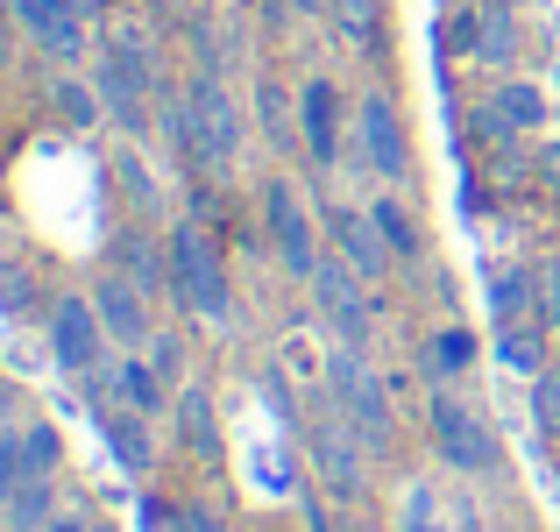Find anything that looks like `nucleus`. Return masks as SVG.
<instances>
[{
  "label": "nucleus",
  "mask_w": 560,
  "mask_h": 532,
  "mask_svg": "<svg viewBox=\"0 0 560 532\" xmlns=\"http://www.w3.org/2000/svg\"><path fill=\"white\" fill-rule=\"evenodd\" d=\"M93 85H100V100H107V122H121L128 136H142L150 114H156V100H164V50L150 43V28L114 22Z\"/></svg>",
  "instance_id": "nucleus-1"
},
{
  "label": "nucleus",
  "mask_w": 560,
  "mask_h": 532,
  "mask_svg": "<svg viewBox=\"0 0 560 532\" xmlns=\"http://www.w3.org/2000/svg\"><path fill=\"white\" fill-rule=\"evenodd\" d=\"M171 299L206 327H234V270L199 213L171 228Z\"/></svg>",
  "instance_id": "nucleus-2"
},
{
  "label": "nucleus",
  "mask_w": 560,
  "mask_h": 532,
  "mask_svg": "<svg viewBox=\"0 0 560 532\" xmlns=\"http://www.w3.org/2000/svg\"><path fill=\"white\" fill-rule=\"evenodd\" d=\"M185 100H191V142H199L191 185H213V177H228V171H234V157H242V142H248V114H242V100H234V85L220 79V71H191Z\"/></svg>",
  "instance_id": "nucleus-3"
},
{
  "label": "nucleus",
  "mask_w": 560,
  "mask_h": 532,
  "mask_svg": "<svg viewBox=\"0 0 560 532\" xmlns=\"http://www.w3.org/2000/svg\"><path fill=\"white\" fill-rule=\"evenodd\" d=\"M327 391H334V412L355 426L362 448H370L376 462H383V454L397 448V412H390V383H383L376 369L362 362V348H348V342H341V348L327 355Z\"/></svg>",
  "instance_id": "nucleus-4"
},
{
  "label": "nucleus",
  "mask_w": 560,
  "mask_h": 532,
  "mask_svg": "<svg viewBox=\"0 0 560 532\" xmlns=\"http://www.w3.org/2000/svg\"><path fill=\"white\" fill-rule=\"evenodd\" d=\"M425 426H433V454L447 469H462V476H490V469H497V433H490V419H482L462 391L433 383V397H425Z\"/></svg>",
  "instance_id": "nucleus-5"
},
{
  "label": "nucleus",
  "mask_w": 560,
  "mask_h": 532,
  "mask_svg": "<svg viewBox=\"0 0 560 532\" xmlns=\"http://www.w3.org/2000/svg\"><path fill=\"white\" fill-rule=\"evenodd\" d=\"M305 291H313V313L334 327V342H348V348H370L376 342V285L355 270V263L327 256Z\"/></svg>",
  "instance_id": "nucleus-6"
},
{
  "label": "nucleus",
  "mask_w": 560,
  "mask_h": 532,
  "mask_svg": "<svg viewBox=\"0 0 560 532\" xmlns=\"http://www.w3.org/2000/svg\"><path fill=\"white\" fill-rule=\"evenodd\" d=\"M262 234H270L277 263H284L299 285H313L327 248H319V220H313V206H305V192L291 185V177H270V185H262Z\"/></svg>",
  "instance_id": "nucleus-7"
},
{
  "label": "nucleus",
  "mask_w": 560,
  "mask_h": 532,
  "mask_svg": "<svg viewBox=\"0 0 560 532\" xmlns=\"http://www.w3.org/2000/svg\"><path fill=\"white\" fill-rule=\"evenodd\" d=\"M50 362L65 369V377H93V369H107V320H100L93 291H65V299H50Z\"/></svg>",
  "instance_id": "nucleus-8"
},
{
  "label": "nucleus",
  "mask_w": 560,
  "mask_h": 532,
  "mask_svg": "<svg viewBox=\"0 0 560 532\" xmlns=\"http://www.w3.org/2000/svg\"><path fill=\"white\" fill-rule=\"evenodd\" d=\"M305 454H313V476H319V490L327 497H362L370 490V462L376 454L362 448V433L341 419V412H327V419H313L305 426Z\"/></svg>",
  "instance_id": "nucleus-9"
},
{
  "label": "nucleus",
  "mask_w": 560,
  "mask_h": 532,
  "mask_svg": "<svg viewBox=\"0 0 560 532\" xmlns=\"http://www.w3.org/2000/svg\"><path fill=\"white\" fill-rule=\"evenodd\" d=\"M355 157L383 185H411V136H405V114H397V100L383 85H370L355 100Z\"/></svg>",
  "instance_id": "nucleus-10"
},
{
  "label": "nucleus",
  "mask_w": 560,
  "mask_h": 532,
  "mask_svg": "<svg viewBox=\"0 0 560 532\" xmlns=\"http://www.w3.org/2000/svg\"><path fill=\"white\" fill-rule=\"evenodd\" d=\"M8 8H14V22L36 36V50L57 57V65H79V57L93 50V22L71 14L65 0H8Z\"/></svg>",
  "instance_id": "nucleus-11"
},
{
  "label": "nucleus",
  "mask_w": 560,
  "mask_h": 532,
  "mask_svg": "<svg viewBox=\"0 0 560 532\" xmlns=\"http://www.w3.org/2000/svg\"><path fill=\"white\" fill-rule=\"evenodd\" d=\"M327 242H334V256L355 263L370 285H383V277L397 270V256H390V242H383V228L370 220V206H327Z\"/></svg>",
  "instance_id": "nucleus-12"
},
{
  "label": "nucleus",
  "mask_w": 560,
  "mask_h": 532,
  "mask_svg": "<svg viewBox=\"0 0 560 532\" xmlns=\"http://www.w3.org/2000/svg\"><path fill=\"white\" fill-rule=\"evenodd\" d=\"M341 114H348V100H341L334 79H305L299 85V136H305V157H313L319 171L341 164Z\"/></svg>",
  "instance_id": "nucleus-13"
},
{
  "label": "nucleus",
  "mask_w": 560,
  "mask_h": 532,
  "mask_svg": "<svg viewBox=\"0 0 560 532\" xmlns=\"http://www.w3.org/2000/svg\"><path fill=\"white\" fill-rule=\"evenodd\" d=\"M93 305H100V320H107V334L121 348H150L156 320H150V291H142V285H128L121 270H107L93 285Z\"/></svg>",
  "instance_id": "nucleus-14"
},
{
  "label": "nucleus",
  "mask_w": 560,
  "mask_h": 532,
  "mask_svg": "<svg viewBox=\"0 0 560 532\" xmlns=\"http://www.w3.org/2000/svg\"><path fill=\"white\" fill-rule=\"evenodd\" d=\"M114 270L128 285H142L150 299L171 291V234H150V228H121L114 234Z\"/></svg>",
  "instance_id": "nucleus-15"
},
{
  "label": "nucleus",
  "mask_w": 560,
  "mask_h": 532,
  "mask_svg": "<svg viewBox=\"0 0 560 532\" xmlns=\"http://www.w3.org/2000/svg\"><path fill=\"white\" fill-rule=\"evenodd\" d=\"M539 122H547V93H539V85H525V79L518 85H497L490 107L476 114V128L490 142H518V136H533Z\"/></svg>",
  "instance_id": "nucleus-16"
},
{
  "label": "nucleus",
  "mask_w": 560,
  "mask_h": 532,
  "mask_svg": "<svg viewBox=\"0 0 560 532\" xmlns=\"http://www.w3.org/2000/svg\"><path fill=\"white\" fill-rule=\"evenodd\" d=\"M114 397H121L128 412H142V419H156L164 405H178V391H171V383L156 377V362L136 355V348H121V362H114Z\"/></svg>",
  "instance_id": "nucleus-17"
},
{
  "label": "nucleus",
  "mask_w": 560,
  "mask_h": 532,
  "mask_svg": "<svg viewBox=\"0 0 560 532\" xmlns=\"http://www.w3.org/2000/svg\"><path fill=\"white\" fill-rule=\"evenodd\" d=\"M100 426H107V448H114V462L128 469V476H150L156 469V433H150V419L142 412H114V405H100Z\"/></svg>",
  "instance_id": "nucleus-18"
},
{
  "label": "nucleus",
  "mask_w": 560,
  "mask_h": 532,
  "mask_svg": "<svg viewBox=\"0 0 560 532\" xmlns=\"http://www.w3.org/2000/svg\"><path fill=\"white\" fill-rule=\"evenodd\" d=\"M327 22L348 50L383 57V28H390V0H327Z\"/></svg>",
  "instance_id": "nucleus-19"
},
{
  "label": "nucleus",
  "mask_w": 560,
  "mask_h": 532,
  "mask_svg": "<svg viewBox=\"0 0 560 532\" xmlns=\"http://www.w3.org/2000/svg\"><path fill=\"white\" fill-rule=\"evenodd\" d=\"M178 440L199 462H220V412L206 383H178Z\"/></svg>",
  "instance_id": "nucleus-20"
},
{
  "label": "nucleus",
  "mask_w": 560,
  "mask_h": 532,
  "mask_svg": "<svg viewBox=\"0 0 560 532\" xmlns=\"http://www.w3.org/2000/svg\"><path fill=\"white\" fill-rule=\"evenodd\" d=\"M533 305H539V270H533V263H504V270H490V313H497V327L533 320Z\"/></svg>",
  "instance_id": "nucleus-21"
},
{
  "label": "nucleus",
  "mask_w": 560,
  "mask_h": 532,
  "mask_svg": "<svg viewBox=\"0 0 560 532\" xmlns=\"http://www.w3.org/2000/svg\"><path fill=\"white\" fill-rule=\"evenodd\" d=\"M370 220L383 228V242H390V256H397V263H419V256H425V220L411 213V199L383 192V199L370 206Z\"/></svg>",
  "instance_id": "nucleus-22"
},
{
  "label": "nucleus",
  "mask_w": 560,
  "mask_h": 532,
  "mask_svg": "<svg viewBox=\"0 0 560 532\" xmlns=\"http://www.w3.org/2000/svg\"><path fill=\"white\" fill-rule=\"evenodd\" d=\"M476 57L497 65V71L518 57V14H511L504 0H482V8H476Z\"/></svg>",
  "instance_id": "nucleus-23"
},
{
  "label": "nucleus",
  "mask_w": 560,
  "mask_h": 532,
  "mask_svg": "<svg viewBox=\"0 0 560 532\" xmlns=\"http://www.w3.org/2000/svg\"><path fill=\"white\" fill-rule=\"evenodd\" d=\"M256 122H262V136H270V150H284V157H291V142H305L299 136V100L277 79H256Z\"/></svg>",
  "instance_id": "nucleus-24"
},
{
  "label": "nucleus",
  "mask_w": 560,
  "mask_h": 532,
  "mask_svg": "<svg viewBox=\"0 0 560 532\" xmlns=\"http://www.w3.org/2000/svg\"><path fill=\"white\" fill-rule=\"evenodd\" d=\"M476 334L468 327H440L433 342H425V377L433 383H454V377H468V369H476Z\"/></svg>",
  "instance_id": "nucleus-25"
},
{
  "label": "nucleus",
  "mask_w": 560,
  "mask_h": 532,
  "mask_svg": "<svg viewBox=\"0 0 560 532\" xmlns=\"http://www.w3.org/2000/svg\"><path fill=\"white\" fill-rule=\"evenodd\" d=\"M539 334H547V327H533V320L504 327V334H497V362H504V369H518V377L533 383L539 369H547V342H539Z\"/></svg>",
  "instance_id": "nucleus-26"
},
{
  "label": "nucleus",
  "mask_w": 560,
  "mask_h": 532,
  "mask_svg": "<svg viewBox=\"0 0 560 532\" xmlns=\"http://www.w3.org/2000/svg\"><path fill=\"white\" fill-rule=\"evenodd\" d=\"M191 57H199V71H220L228 79V65H234V43H228V28L213 22V14H191Z\"/></svg>",
  "instance_id": "nucleus-27"
},
{
  "label": "nucleus",
  "mask_w": 560,
  "mask_h": 532,
  "mask_svg": "<svg viewBox=\"0 0 560 532\" xmlns=\"http://www.w3.org/2000/svg\"><path fill=\"white\" fill-rule=\"evenodd\" d=\"M50 107L65 114L71 128H93L100 114H107V100H100V85H79V79H57V85H50Z\"/></svg>",
  "instance_id": "nucleus-28"
},
{
  "label": "nucleus",
  "mask_w": 560,
  "mask_h": 532,
  "mask_svg": "<svg viewBox=\"0 0 560 532\" xmlns=\"http://www.w3.org/2000/svg\"><path fill=\"white\" fill-rule=\"evenodd\" d=\"M114 171H121V185H128V199H136V213H164V185L150 177V164H142L136 150L114 157Z\"/></svg>",
  "instance_id": "nucleus-29"
},
{
  "label": "nucleus",
  "mask_w": 560,
  "mask_h": 532,
  "mask_svg": "<svg viewBox=\"0 0 560 532\" xmlns=\"http://www.w3.org/2000/svg\"><path fill=\"white\" fill-rule=\"evenodd\" d=\"M8 525H14V532H36V525H50V476H28L22 490H14V505H8Z\"/></svg>",
  "instance_id": "nucleus-30"
},
{
  "label": "nucleus",
  "mask_w": 560,
  "mask_h": 532,
  "mask_svg": "<svg viewBox=\"0 0 560 532\" xmlns=\"http://www.w3.org/2000/svg\"><path fill=\"white\" fill-rule=\"evenodd\" d=\"M36 313V270L28 263H0V320Z\"/></svg>",
  "instance_id": "nucleus-31"
},
{
  "label": "nucleus",
  "mask_w": 560,
  "mask_h": 532,
  "mask_svg": "<svg viewBox=\"0 0 560 532\" xmlns=\"http://www.w3.org/2000/svg\"><path fill=\"white\" fill-rule=\"evenodd\" d=\"M22 454H28V476H57V462H65V440H57V426H22Z\"/></svg>",
  "instance_id": "nucleus-32"
},
{
  "label": "nucleus",
  "mask_w": 560,
  "mask_h": 532,
  "mask_svg": "<svg viewBox=\"0 0 560 532\" xmlns=\"http://www.w3.org/2000/svg\"><path fill=\"white\" fill-rule=\"evenodd\" d=\"M533 419H539V433H547V440H560V369L553 362L533 377Z\"/></svg>",
  "instance_id": "nucleus-33"
},
{
  "label": "nucleus",
  "mask_w": 560,
  "mask_h": 532,
  "mask_svg": "<svg viewBox=\"0 0 560 532\" xmlns=\"http://www.w3.org/2000/svg\"><path fill=\"white\" fill-rule=\"evenodd\" d=\"M539 270V305H533V327H560V263H533Z\"/></svg>",
  "instance_id": "nucleus-34"
},
{
  "label": "nucleus",
  "mask_w": 560,
  "mask_h": 532,
  "mask_svg": "<svg viewBox=\"0 0 560 532\" xmlns=\"http://www.w3.org/2000/svg\"><path fill=\"white\" fill-rule=\"evenodd\" d=\"M150 362H156V377H164L171 391L185 383V342L178 334H150Z\"/></svg>",
  "instance_id": "nucleus-35"
},
{
  "label": "nucleus",
  "mask_w": 560,
  "mask_h": 532,
  "mask_svg": "<svg viewBox=\"0 0 560 532\" xmlns=\"http://www.w3.org/2000/svg\"><path fill=\"white\" fill-rule=\"evenodd\" d=\"M405 532H440V519H433V490H425V483H411V490H405Z\"/></svg>",
  "instance_id": "nucleus-36"
},
{
  "label": "nucleus",
  "mask_w": 560,
  "mask_h": 532,
  "mask_svg": "<svg viewBox=\"0 0 560 532\" xmlns=\"http://www.w3.org/2000/svg\"><path fill=\"white\" fill-rule=\"evenodd\" d=\"M178 532H228V525H220L213 505H185V511H178Z\"/></svg>",
  "instance_id": "nucleus-37"
},
{
  "label": "nucleus",
  "mask_w": 560,
  "mask_h": 532,
  "mask_svg": "<svg viewBox=\"0 0 560 532\" xmlns=\"http://www.w3.org/2000/svg\"><path fill=\"white\" fill-rule=\"evenodd\" d=\"M277 22H313V14H327V0H270Z\"/></svg>",
  "instance_id": "nucleus-38"
},
{
  "label": "nucleus",
  "mask_w": 560,
  "mask_h": 532,
  "mask_svg": "<svg viewBox=\"0 0 560 532\" xmlns=\"http://www.w3.org/2000/svg\"><path fill=\"white\" fill-rule=\"evenodd\" d=\"M539 171H547V192L560 199V142H547V157H539Z\"/></svg>",
  "instance_id": "nucleus-39"
},
{
  "label": "nucleus",
  "mask_w": 560,
  "mask_h": 532,
  "mask_svg": "<svg viewBox=\"0 0 560 532\" xmlns=\"http://www.w3.org/2000/svg\"><path fill=\"white\" fill-rule=\"evenodd\" d=\"M305 532H334V519H327V505H305Z\"/></svg>",
  "instance_id": "nucleus-40"
},
{
  "label": "nucleus",
  "mask_w": 560,
  "mask_h": 532,
  "mask_svg": "<svg viewBox=\"0 0 560 532\" xmlns=\"http://www.w3.org/2000/svg\"><path fill=\"white\" fill-rule=\"evenodd\" d=\"M156 8H185V0H156Z\"/></svg>",
  "instance_id": "nucleus-41"
},
{
  "label": "nucleus",
  "mask_w": 560,
  "mask_h": 532,
  "mask_svg": "<svg viewBox=\"0 0 560 532\" xmlns=\"http://www.w3.org/2000/svg\"><path fill=\"white\" fill-rule=\"evenodd\" d=\"M553 79H560V71H553Z\"/></svg>",
  "instance_id": "nucleus-42"
}]
</instances>
